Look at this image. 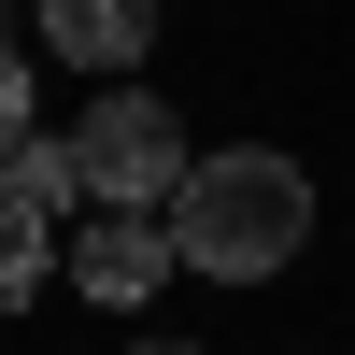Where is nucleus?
I'll use <instances>...</instances> for the list:
<instances>
[{"instance_id":"nucleus-1","label":"nucleus","mask_w":355,"mask_h":355,"mask_svg":"<svg viewBox=\"0 0 355 355\" xmlns=\"http://www.w3.org/2000/svg\"><path fill=\"white\" fill-rule=\"evenodd\" d=\"M299 242H313V171L270 157V142L199 157L185 199H171V256H185V270H214V284H270Z\"/></svg>"},{"instance_id":"nucleus-2","label":"nucleus","mask_w":355,"mask_h":355,"mask_svg":"<svg viewBox=\"0 0 355 355\" xmlns=\"http://www.w3.org/2000/svg\"><path fill=\"white\" fill-rule=\"evenodd\" d=\"M185 128H171V100H142V85H100L85 100V128H71V185L100 199V214H171L185 199Z\"/></svg>"},{"instance_id":"nucleus-3","label":"nucleus","mask_w":355,"mask_h":355,"mask_svg":"<svg viewBox=\"0 0 355 355\" xmlns=\"http://www.w3.org/2000/svg\"><path fill=\"white\" fill-rule=\"evenodd\" d=\"M57 270H71V299H157L171 284V214H85L71 242H57Z\"/></svg>"},{"instance_id":"nucleus-4","label":"nucleus","mask_w":355,"mask_h":355,"mask_svg":"<svg viewBox=\"0 0 355 355\" xmlns=\"http://www.w3.org/2000/svg\"><path fill=\"white\" fill-rule=\"evenodd\" d=\"M43 43L71 71H142L157 57V0H43Z\"/></svg>"},{"instance_id":"nucleus-5","label":"nucleus","mask_w":355,"mask_h":355,"mask_svg":"<svg viewBox=\"0 0 355 355\" xmlns=\"http://www.w3.org/2000/svg\"><path fill=\"white\" fill-rule=\"evenodd\" d=\"M57 270V214H28V199H0V313H28Z\"/></svg>"},{"instance_id":"nucleus-6","label":"nucleus","mask_w":355,"mask_h":355,"mask_svg":"<svg viewBox=\"0 0 355 355\" xmlns=\"http://www.w3.org/2000/svg\"><path fill=\"white\" fill-rule=\"evenodd\" d=\"M0 199H28V214H71V142H15V157H0Z\"/></svg>"},{"instance_id":"nucleus-7","label":"nucleus","mask_w":355,"mask_h":355,"mask_svg":"<svg viewBox=\"0 0 355 355\" xmlns=\"http://www.w3.org/2000/svg\"><path fill=\"white\" fill-rule=\"evenodd\" d=\"M15 142H28V57L0 43V157H15Z\"/></svg>"},{"instance_id":"nucleus-8","label":"nucleus","mask_w":355,"mask_h":355,"mask_svg":"<svg viewBox=\"0 0 355 355\" xmlns=\"http://www.w3.org/2000/svg\"><path fill=\"white\" fill-rule=\"evenodd\" d=\"M128 355H199V341H128Z\"/></svg>"}]
</instances>
